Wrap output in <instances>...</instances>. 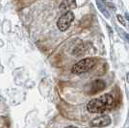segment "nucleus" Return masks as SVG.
Masks as SVG:
<instances>
[{
	"mask_svg": "<svg viewBox=\"0 0 129 128\" xmlns=\"http://www.w3.org/2000/svg\"><path fill=\"white\" fill-rule=\"evenodd\" d=\"M115 106V98L112 94L106 93L98 98H94L87 104V110L90 113L99 114L111 110Z\"/></svg>",
	"mask_w": 129,
	"mask_h": 128,
	"instance_id": "1",
	"label": "nucleus"
},
{
	"mask_svg": "<svg viewBox=\"0 0 129 128\" xmlns=\"http://www.w3.org/2000/svg\"><path fill=\"white\" fill-rule=\"evenodd\" d=\"M95 65H96V59L85 58L72 66L71 72L74 74H82L92 70Z\"/></svg>",
	"mask_w": 129,
	"mask_h": 128,
	"instance_id": "2",
	"label": "nucleus"
},
{
	"mask_svg": "<svg viewBox=\"0 0 129 128\" xmlns=\"http://www.w3.org/2000/svg\"><path fill=\"white\" fill-rule=\"evenodd\" d=\"M73 19H74V14L71 11L66 12L64 15L60 16L58 21H57V26L59 28V30H61V31L68 30L71 24V22L73 21Z\"/></svg>",
	"mask_w": 129,
	"mask_h": 128,
	"instance_id": "3",
	"label": "nucleus"
},
{
	"mask_svg": "<svg viewBox=\"0 0 129 128\" xmlns=\"http://www.w3.org/2000/svg\"><path fill=\"white\" fill-rule=\"evenodd\" d=\"M106 88L105 82L101 79H97V80L92 81L91 84H89L86 88V91L88 94H95L97 92L102 91Z\"/></svg>",
	"mask_w": 129,
	"mask_h": 128,
	"instance_id": "4",
	"label": "nucleus"
},
{
	"mask_svg": "<svg viewBox=\"0 0 129 128\" xmlns=\"http://www.w3.org/2000/svg\"><path fill=\"white\" fill-rule=\"evenodd\" d=\"M111 122H112V119L109 116H100L93 118L90 124L92 127H105L110 125Z\"/></svg>",
	"mask_w": 129,
	"mask_h": 128,
	"instance_id": "5",
	"label": "nucleus"
},
{
	"mask_svg": "<svg viewBox=\"0 0 129 128\" xmlns=\"http://www.w3.org/2000/svg\"><path fill=\"white\" fill-rule=\"evenodd\" d=\"M96 5L98 7V9H99V11L103 14V16H105V17H107V18H109L110 17V13H109L108 9L106 8L105 3L102 2V1H96Z\"/></svg>",
	"mask_w": 129,
	"mask_h": 128,
	"instance_id": "6",
	"label": "nucleus"
},
{
	"mask_svg": "<svg viewBox=\"0 0 129 128\" xmlns=\"http://www.w3.org/2000/svg\"><path fill=\"white\" fill-rule=\"evenodd\" d=\"M76 8V2L75 1H64L60 5V9L64 10V9H73Z\"/></svg>",
	"mask_w": 129,
	"mask_h": 128,
	"instance_id": "7",
	"label": "nucleus"
},
{
	"mask_svg": "<svg viewBox=\"0 0 129 128\" xmlns=\"http://www.w3.org/2000/svg\"><path fill=\"white\" fill-rule=\"evenodd\" d=\"M118 31H119V33L121 34V36L123 37L124 40H126L127 42H129V34H127V33L123 32L122 30H120V29H118Z\"/></svg>",
	"mask_w": 129,
	"mask_h": 128,
	"instance_id": "8",
	"label": "nucleus"
},
{
	"mask_svg": "<svg viewBox=\"0 0 129 128\" xmlns=\"http://www.w3.org/2000/svg\"><path fill=\"white\" fill-rule=\"evenodd\" d=\"M117 18H118V22H119V23H121L123 26H125V25H126L125 20H124V18L122 17V16H121V15H118V16H117Z\"/></svg>",
	"mask_w": 129,
	"mask_h": 128,
	"instance_id": "9",
	"label": "nucleus"
},
{
	"mask_svg": "<svg viewBox=\"0 0 129 128\" xmlns=\"http://www.w3.org/2000/svg\"><path fill=\"white\" fill-rule=\"evenodd\" d=\"M105 5L107 6V7H110V9H112L113 11H116V6L114 5L113 3H111V2H107V3H105Z\"/></svg>",
	"mask_w": 129,
	"mask_h": 128,
	"instance_id": "10",
	"label": "nucleus"
},
{
	"mask_svg": "<svg viewBox=\"0 0 129 128\" xmlns=\"http://www.w3.org/2000/svg\"><path fill=\"white\" fill-rule=\"evenodd\" d=\"M125 18H126V19H127V20L129 21V14H127V13L125 14Z\"/></svg>",
	"mask_w": 129,
	"mask_h": 128,
	"instance_id": "11",
	"label": "nucleus"
},
{
	"mask_svg": "<svg viewBox=\"0 0 129 128\" xmlns=\"http://www.w3.org/2000/svg\"><path fill=\"white\" fill-rule=\"evenodd\" d=\"M66 128H77V127H75V126H72V125H70V126H67Z\"/></svg>",
	"mask_w": 129,
	"mask_h": 128,
	"instance_id": "12",
	"label": "nucleus"
},
{
	"mask_svg": "<svg viewBox=\"0 0 129 128\" xmlns=\"http://www.w3.org/2000/svg\"><path fill=\"white\" fill-rule=\"evenodd\" d=\"M127 82L129 83V72L127 73Z\"/></svg>",
	"mask_w": 129,
	"mask_h": 128,
	"instance_id": "13",
	"label": "nucleus"
}]
</instances>
